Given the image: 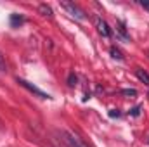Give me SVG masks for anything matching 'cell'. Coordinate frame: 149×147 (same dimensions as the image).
Masks as SVG:
<instances>
[{
	"label": "cell",
	"mask_w": 149,
	"mask_h": 147,
	"mask_svg": "<svg viewBox=\"0 0 149 147\" xmlns=\"http://www.w3.org/2000/svg\"><path fill=\"white\" fill-rule=\"evenodd\" d=\"M61 5H63V7H64L71 16H73L74 19H78V21H83V19H85V12H83L78 5H74L73 2H63Z\"/></svg>",
	"instance_id": "1"
},
{
	"label": "cell",
	"mask_w": 149,
	"mask_h": 147,
	"mask_svg": "<svg viewBox=\"0 0 149 147\" xmlns=\"http://www.w3.org/2000/svg\"><path fill=\"white\" fill-rule=\"evenodd\" d=\"M17 83H19L21 87H24L26 90H30L31 94H35V95H38V97H42V99H49V97H50L49 94H45L43 90H40L38 87H35L33 83H30V81H26V80H23V78H17Z\"/></svg>",
	"instance_id": "2"
},
{
	"label": "cell",
	"mask_w": 149,
	"mask_h": 147,
	"mask_svg": "<svg viewBox=\"0 0 149 147\" xmlns=\"http://www.w3.org/2000/svg\"><path fill=\"white\" fill-rule=\"evenodd\" d=\"M95 26H97V33L101 35V37L104 38H109L111 37V28L108 26V23L104 21V19H97V23H95Z\"/></svg>",
	"instance_id": "3"
},
{
	"label": "cell",
	"mask_w": 149,
	"mask_h": 147,
	"mask_svg": "<svg viewBox=\"0 0 149 147\" xmlns=\"http://www.w3.org/2000/svg\"><path fill=\"white\" fill-rule=\"evenodd\" d=\"M64 137H66V142L70 144V147H87L83 142H81V139H78L74 133L71 132H64Z\"/></svg>",
	"instance_id": "4"
},
{
	"label": "cell",
	"mask_w": 149,
	"mask_h": 147,
	"mask_svg": "<svg viewBox=\"0 0 149 147\" xmlns=\"http://www.w3.org/2000/svg\"><path fill=\"white\" fill-rule=\"evenodd\" d=\"M116 35L121 38L123 42H130V35L127 33V28H125V23L123 21H118L116 23Z\"/></svg>",
	"instance_id": "5"
},
{
	"label": "cell",
	"mask_w": 149,
	"mask_h": 147,
	"mask_svg": "<svg viewBox=\"0 0 149 147\" xmlns=\"http://www.w3.org/2000/svg\"><path fill=\"white\" fill-rule=\"evenodd\" d=\"M38 12H40L42 16H45V17H52V16H54L52 7L47 5V3H40V5H38Z\"/></svg>",
	"instance_id": "6"
},
{
	"label": "cell",
	"mask_w": 149,
	"mask_h": 147,
	"mask_svg": "<svg viewBox=\"0 0 149 147\" xmlns=\"http://www.w3.org/2000/svg\"><path fill=\"white\" fill-rule=\"evenodd\" d=\"M21 24H24V17L19 14H10V26L12 28H19Z\"/></svg>",
	"instance_id": "7"
},
{
	"label": "cell",
	"mask_w": 149,
	"mask_h": 147,
	"mask_svg": "<svg viewBox=\"0 0 149 147\" xmlns=\"http://www.w3.org/2000/svg\"><path fill=\"white\" fill-rule=\"evenodd\" d=\"M135 76L144 83V85H149V73H146L144 69H141V68H137L135 69Z\"/></svg>",
	"instance_id": "8"
},
{
	"label": "cell",
	"mask_w": 149,
	"mask_h": 147,
	"mask_svg": "<svg viewBox=\"0 0 149 147\" xmlns=\"http://www.w3.org/2000/svg\"><path fill=\"white\" fill-rule=\"evenodd\" d=\"M109 54H111L113 59L123 61V54H121V50H120V49H116V47H111V49H109Z\"/></svg>",
	"instance_id": "9"
},
{
	"label": "cell",
	"mask_w": 149,
	"mask_h": 147,
	"mask_svg": "<svg viewBox=\"0 0 149 147\" xmlns=\"http://www.w3.org/2000/svg\"><path fill=\"white\" fill-rule=\"evenodd\" d=\"M120 94L125 95V97H135L137 95V90L135 88H123V90H120Z\"/></svg>",
	"instance_id": "10"
},
{
	"label": "cell",
	"mask_w": 149,
	"mask_h": 147,
	"mask_svg": "<svg viewBox=\"0 0 149 147\" xmlns=\"http://www.w3.org/2000/svg\"><path fill=\"white\" fill-rule=\"evenodd\" d=\"M141 109H142V106L139 104V106H135V107H132V109L128 111V114H130V116H139V114H141Z\"/></svg>",
	"instance_id": "11"
},
{
	"label": "cell",
	"mask_w": 149,
	"mask_h": 147,
	"mask_svg": "<svg viewBox=\"0 0 149 147\" xmlns=\"http://www.w3.org/2000/svg\"><path fill=\"white\" fill-rule=\"evenodd\" d=\"M5 71H7V62H5L3 55L0 54V73H5Z\"/></svg>",
	"instance_id": "12"
},
{
	"label": "cell",
	"mask_w": 149,
	"mask_h": 147,
	"mask_svg": "<svg viewBox=\"0 0 149 147\" xmlns=\"http://www.w3.org/2000/svg\"><path fill=\"white\" fill-rule=\"evenodd\" d=\"M68 85H70V87H74V85H76V76H74L73 73L68 76Z\"/></svg>",
	"instance_id": "13"
},
{
	"label": "cell",
	"mask_w": 149,
	"mask_h": 147,
	"mask_svg": "<svg viewBox=\"0 0 149 147\" xmlns=\"http://www.w3.org/2000/svg\"><path fill=\"white\" fill-rule=\"evenodd\" d=\"M120 114H121V112H120L118 109H111L109 111V116H111V118H120Z\"/></svg>",
	"instance_id": "14"
},
{
	"label": "cell",
	"mask_w": 149,
	"mask_h": 147,
	"mask_svg": "<svg viewBox=\"0 0 149 147\" xmlns=\"http://www.w3.org/2000/svg\"><path fill=\"white\" fill-rule=\"evenodd\" d=\"M141 5H142V7H144V9H146V10L149 12V2H146V0H142V2H141Z\"/></svg>",
	"instance_id": "15"
}]
</instances>
